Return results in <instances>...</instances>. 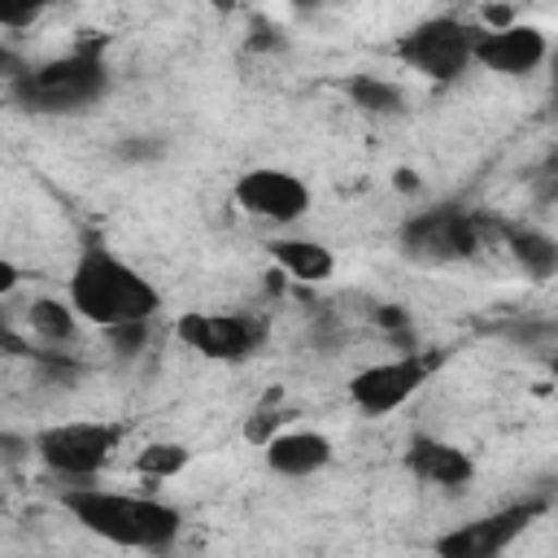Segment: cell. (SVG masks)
Masks as SVG:
<instances>
[{
  "mask_svg": "<svg viewBox=\"0 0 558 558\" xmlns=\"http://www.w3.org/2000/svg\"><path fill=\"white\" fill-rule=\"evenodd\" d=\"M118 153L126 161H153V157H161V140H153V135H126L118 144Z\"/></svg>",
  "mask_w": 558,
  "mask_h": 558,
  "instance_id": "ffe728a7",
  "label": "cell"
},
{
  "mask_svg": "<svg viewBox=\"0 0 558 558\" xmlns=\"http://www.w3.org/2000/svg\"><path fill=\"white\" fill-rule=\"evenodd\" d=\"M266 257L275 262L279 275H288L296 283H323L336 270V253L314 235H275L266 244Z\"/></svg>",
  "mask_w": 558,
  "mask_h": 558,
  "instance_id": "5bb4252c",
  "label": "cell"
},
{
  "mask_svg": "<svg viewBox=\"0 0 558 558\" xmlns=\"http://www.w3.org/2000/svg\"><path fill=\"white\" fill-rule=\"evenodd\" d=\"M26 70H31V61H26L13 44H4V39H0V78H4V83H17Z\"/></svg>",
  "mask_w": 558,
  "mask_h": 558,
  "instance_id": "44dd1931",
  "label": "cell"
},
{
  "mask_svg": "<svg viewBox=\"0 0 558 558\" xmlns=\"http://www.w3.org/2000/svg\"><path fill=\"white\" fill-rule=\"evenodd\" d=\"M26 323H31V331H35L39 340H52V344L74 340V327H78L70 301H57V296H39V301H31V305H26Z\"/></svg>",
  "mask_w": 558,
  "mask_h": 558,
  "instance_id": "e0dca14e",
  "label": "cell"
},
{
  "mask_svg": "<svg viewBox=\"0 0 558 558\" xmlns=\"http://www.w3.org/2000/svg\"><path fill=\"white\" fill-rule=\"evenodd\" d=\"M231 201H235V209H244L257 222L292 227L310 209V187L301 174H292L283 166H253L231 183Z\"/></svg>",
  "mask_w": 558,
  "mask_h": 558,
  "instance_id": "8992f818",
  "label": "cell"
},
{
  "mask_svg": "<svg viewBox=\"0 0 558 558\" xmlns=\"http://www.w3.org/2000/svg\"><path fill=\"white\" fill-rule=\"evenodd\" d=\"M510 257L532 275V279H549L558 270V244L549 231H536V227H523V231H510Z\"/></svg>",
  "mask_w": 558,
  "mask_h": 558,
  "instance_id": "2e32d148",
  "label": "cell"
},
{
  "mask_svg": "<svg viewBox=\"0 0 558 558\" xmlns=\"http://www.w3.org/2000/svg\"><path fill=\"white\" fill-rule=\"evenodd\" d=\"M480 22H484L480 31H506V26H514L519 17H514L510 4H484V9H480Z\"/></svg>",
  "mask_w": 558,
  "mask_h": 558,
  "instance_id": "603a6c76",
  "label": "cell"
},
{
  "mask_svg": "<svg viewBox=\"0 0 558 558\" xmlns=\"http://www.w3.org/2000/svg\"><path fill=\"white\" fill-rule=\"evenodd\" d=\"M471 22L462 17H427L418 26H410L405 35H397L392 52L405 70L432 78V83H453L471 70V44H475Z\"/></svg>",
  "mask_w": 558,
  "mask_h": 558,
  "instance_id": "5b68a950",
  "label": "cell"
},
{
  "mask_svg": "<svg viewBox=\"0 0 558 558\" xmlns=\"http://www.w3.org/2000/svg\"><path fill=\"white\" fill-rule=\"evenodd\" d=\"M401 248L405 257L414 262H427V266H445V262H462L480 248V231H475V218L462 214L458 205H436V209H423L414 218H405L401 227Z\"/></svg>",
  "mask_w": 558,
  "mask_h": 558,
  "instance_id": "52a82bcc",
  "label": "cell"
},
{
  "mask_svg": "<svg viewBox=\"0 0 558 558\" xmlns=\"http://www.w3.org/2000/svg\"><path fill=\"white\" fill-rule=\"evenodd\" d=\"M17 283H22V270H17L9 257H0V301H4V296H9Z\"/></svg>",
  "mask_w": 558,
  "mask_h": 558,
  "instance_id": "484cf974",
  "label": "cell"
},
{
  "mask_svg": "<svg viewBox=\"0 0 558 558\" xmlns=\"http://www.w3.org/2000/svg\"><path fill=\"white\" fill-rule=\"evenodd\" d=\"M405 471L418 480V484H436V488H466L475 480V462L466 449H458L453 440H440V436H414L405 445Z\"/></svg>",
  "mask_w": 558,
  "mask_h": 558,
  "instance_id": "7c38bea8",
  "label": "cell"
},
{
  "mask_svg": "<svg viewBox=\"0 0 558 558\" xmlns=\"http://www.w3.org/2000/svg\"><path fill=\"white\" fill-rule=\"evenodd\" d=\"M432 375V362L423 353H401V357H384V362H371L362 366L353 379H349V401L362 410V414H392L401 410Z\"/></svg>",
  "mask_w": 558,
  "mask_h": 558,
  "instance_id": "ba28073f",
  "label": "cell"
},
{
  "mask_svg": "<svg viewBox=\"0 0 558 558\" xmlns=\"http://www.w3.org/2000/svg\"><path fill=\"white\" fill-rule=\"evenodd\" d=\"M113 344H118V353L122 357H135L144 344H148V323H131V327H113V331H105Z\"/></svg>",
  "mask_w": 558,
  "mask_h": 558,
  "instance_id": "d6986e66",
  "label": "cell"
},
{
  "mask_svg": "<svg viewBox=\"0 0 558 558\" xmlns=\"http://www.w3.org/2000/svg\"><path fill=\"white\" fill-rule=\"evenodd\" d=\"M545 57H549V35L532 22H514L506 31H475V44H471V65H484L506 78H523L541 70Z\"/></svg>",
  "mask_w": 558,
  "mask_h": 558,
  "instance_id": "8fae6325",
  "label": "cell"
},
{
  "mask_svg": "<svg viewBox=\"0 0 558 558\" xmlns=\"http://www.w3.org/2000/svg\"><path fill=\"white\" fill-rule=\"evenodd\" d=\"M331 440L323 432L310 427H292V432H275L266 440V471L283 475V480H305L314 471H323L331 462Z\"/></svg>",
  "mask_w": 558,
  "mask_h": 558,
  "instance_id": "4fadbf2b",
  "label": "cell"
},
{
  "mask_svg": "<svg viewBox=\"0 0 558 558\" xmlns=\"http://www.w3.org/2000/svg\"><path fill=\"white\" fill-rule=\"evenodd\" d=\"M118 445H122V427L78 418V423H52L35 432L31 453L39 458V466H48L61 480H92L113 462Z\"/></svg>",
  "mask_w": 558,
  "mask_h": 558,
  "instance_id": "277c9868",
  "label": "cell"
},
{
  "mask_svg": "<svg viewBox=\"0 0 558 558\" xmlns=\"http://www.w3.org/2000/svg\"><path fill=\"white\" fill-rule=\"evenodd\" d=\"M536 510L541 506L527 501V506H506V510H493L462 527H449L445 536H436V558H501L523 536V527L532 523Z\"/></svg>",
  "mask_w": 558,
  "mask_h": 558,
  "instance_id": "30bf717a",
  "label": "cell"
},
{
  "mask_svg": "<svg viewBox=\"0 0 558 558\" xmlns=\"http://www.w3.org/2000/svg\"><path fill=\"white\" fill-rule=\"evenodd\" d=\"M379 327H384V331H405V327H410V314H405L401 305H384V310H379Z\"/></svg>",
  "mask_w": 558,
  "mask_h": 558,
  "instance_id": "cb8c5ba5",
  "label": "cell"
},
{
  "mask_svg": "<svg viewBox=\"0 0 558 558\" xmlns=\"http://www.w3.org/2000/svg\"><path fill=\"white\" fill-rule=\"evenodd\" d=\"M70 310L74 318L113 331V327H131V323H148L161 310V292L157 283L135 270L126 257H118L105 244H83V253L70 266Z\"/></svg>",
  "mask_w": 558,
  "mask_h": 558,
  "instance_id": "6da1fadb",
  "label": "cell"
},
{
  "mask_svg": "<svg viewBox=\"0 0 558 558\" xmlns=\"http://www.w3.org/2000/svg\"><path fill=\"white\" fill-rule=\"evenodd\" d=\"M65 510L74 514V523L118 549H166L174 545L183 514L174 506H166L161 497L148 493H113V488H70Z\"/></svg>",
  "mask_w": 558,
  "mask_h": 558,
  "instance_id": "7a4b0ae2",
  "label": "cell"
},
{
  "mask_svg": "<svg viewBox=\"0 0 558 558\" xmlns=\"http://www.w3.org/2000/svg\"><path fill=\"white\" fill-rule=\"evenodd\" d=\"M192 462V449L187 445H174V440H153L135 453V471L148 475V480H170L179 475L183 466Z\"/></svg>",
  "mask_w": 558,
  "mask_h": 558,
  "instance_id": "ac0fdd59",
  "label": "cell"
},
{
  "mask_svg": "<svg viewBox=\"0 0 558 558\" xmlns=\"http://www.w3.org/2000/svg\"><path fill=\"white\" fill-rule=\"evenodd\" d=\"M0 353H26V344L13 336V327H9V314L0 310Z\"/></svg>",
  "mask_w": 558,
  "mask_h": 558,
  "instance_id": "d4e9b609",
  "label": "cell"
},
{
  "mask_svg": "<svg viewBox=\"0 0 558 558\" xmlns=\"http://www.w3.org/2000/svg\"><path fill=\"white\" fill-rule=\"evenodd\" d=\"M174 336L209 357V362H240L262 344V323L253 314H214V310H187L174 323Z\"/></svg>",
  "mask_w": 558,
  "mask_h": 558,
  "instance_id": "9c48e42d",
  "label": "cell"
},
{
  "mask_svg": "<svg viewBox=\"0 0 558 558\" xmlns=\"http://www.w3.org/2000/svg\"><path fill=\"white\" fill-rule=\"evenodd\" d=\"M39 17V4H13V9H0V31H26L35 26Z\"/></svg>",
  "mask_w": 558,
  "mask_h": 558,
  "instance_id": "7402d4cb",
  "label": "cell"
},
{
  "mask_svg": "<svg viewBox=\"0 0 558 558\" xmlns=\"http://www.w3.org/2000/svg\"><path fill=\"white\" fill-rule=\"evenodd\" d=\"M109 87V70L96 44L74 48L65 57L39 61L31 65L17 83H9V96L17 109L39 113V118H65V113H83L92 109Z\"/></svg>",
  "mask_w": 558,
  "mask_h": 558,
  "instance_id": "3957f363",
  "label": "cell"
},
{
  "mask_svg": "<svg viewBox=\"0 0 558 558\" xmlns=\"http://www.w3.org/2000/svg\"><path fill=\"white\" fill-rule=\"evenodd\" d=\"M344 92H349L353 109H362L371 118H397V113H405V92L397 83L379 78V74H353Z\"/></svg>",
  "mask_w": 558,
  "mask_h": 558,
  "instance_id": "9a60e30c",
  "label": "cell"
}]
</instances>
